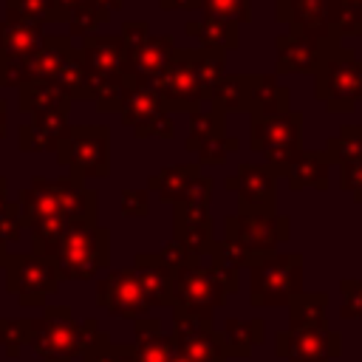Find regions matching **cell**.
I'll use <instances>...</instances> for the list:
<instances>
[{
    "mask_svg": "<svg viewBox=\"0 0 362 362\" xmlns=\"http://www.w3.org/2000/svg\"><path fill=\"white\" fill-rule=\"evenodd\" d=\"M314 74V93L328 110H351L362 99V59H356L354 51H345L339 40L325 48Z\"/></svg>",
    "mask_w": 362,
    "mask_h": 362,
    "instance_id": "1",
    "label": "cell"
},
{
    "mask_svg": "<svg viewBox=\"0 0 362 362\" xmlns=\"http://www.w3.org/2000/svg\"><path fill=\"white\" fill-rule=\"evenodd\" d=\"M303 260L300 255H269L252 266L255 305H286L300 294Z\"/></svg>",
    "mask_w": 362,
    "mask_h": 362,
    "instance_id": "2",
    "label": "cell"
},
{
    "mask_svg": "<svg viewBox=\"0 0 362 362\" xmlns=\"http://www.w3.org/2000/svg\"><path fill=\"white\" fill-rule=\"evenodd\" d=\"M300 113H277V116H255V133L252 144L257 153H266V158L277 170H288L291 161L303 153L300 150Z\"/></svg>",
    "mask_w": 362,
    "mask_h": 362,
    "instance_id": "3",
    "label": "cell"
},
{
    "mask_svg": "<svg viewBox=\"0 0 362 362\" xmlns=\"http://www.w3.org/2000/svg\"><path fill=\"white\" fill-rule=\"evenodd\" d=\"M342 337L328 328H311V331H280L277 334V354L288 362H328L339 356Z\"/></svg>",
    "mask_w": 362,
    "mask_h": 362,
    "instance_id": "4",
    "label": "cell"
},
{
    "mask_svg": "<svg viewBox=\"0 0 362 362\" xmlns=\"http://www.w3.org/2000/svg\"><path fill=\"white\" fill-rule=\"evenodd\" d=\"M229 226H238V232H232V243L246 252H269L277 240H286L288 232V221L274 218L272 212H243L238 221H229Z\"/></svg>",
    "mask_w": 362,
    "mask_h": 362,
    "instance_id": "5",
    "label": "cell"
},
{
    "mask_svg": "<svg viewBox=\"0 0 362 362\" xmlns=\"http://www.w3.org/2000/svg\"><path fill=\"white\" fill-rule=\"evenodd\" d=\"M339 37H308V34H286L277 40V68L280 71H314L325 54V48Z\"/></svg>",
    "mask_w": 362,
    "mask_h": 362,
    "instance_id": "6",
    "label": "cell"
},
{
    "mask_svg": "<svg viewBox=\"0 0 362 362\" xmlns=\"http://www.w3.org/2000/svg\"><path fill=\"white\" fill-rule=\"evenodd\" d=\"M280 20H288L291 34L337 37L328 20V0H280Z\"/></svg>",
    "mask_w": 362,
    "mask_h": 362,
    "instance_id": "7",
    "label": "cell"
},
{
    "mask_svg": "<svg viewBox=\"0 0 362 362\" xmlns=\"http://www.w3.org/2000/svg\"><path fill=\"white\" fill-rule=\"evenodd\" d=\"M232 187L238 184L240 189V198H243V206H252L257 212H272V204H274V173L269 167H252V164H243L238 178L229 181Z\"/></svg>",
    "mask_w": 362,
    "mask_h": 362,
    "instance_id": "8",
    "label": "cell"
},
{
    "mask_svg": "<svg viewBox=\"0 0 362 362\" xmlns=\"http://www.w3.org/2000/svg\"><path fill=\"white\" fill-rule=\"evenodd\" d=\"M328 156L325 153H300L291 167L286 170L291 187H320L325 189L328 187Z\"/></svg>",
    "mask_w": 362,
    "mask_h": 362,
    "instance_id": "9",
    "label": "cell"
},
{
    "mask_svg": "<svg viewBox=\"0 0 362 362\" xmlns=\"http://www.w3.org/2000/svg\"><path fill=\"white\" fill-rule=\"evenodd\" d=\"M291 328L294 331H311V328H328V317H325V305L328 297L325 294H297L291 303Z\"/></svg>",
    "mask_w": 362,
    "mask_h": 362,
    "instance_id": "10",
    "label": "cell"
},
{
    "mask_svg": "<svg viewBox=\"0 0 362 362\" xmlns=\"http://www.w3.org/2000/svg\"><path fill=\"white\" fill-rule=\"evenodd\" d=\"M328 20L337 37H362V0H328Z\"/></svg>",
    "mask_w": 362,
    "mask_h": 362,
    "instance_id": "11",
    "label": "cell"
},
{
    "mask_svg": "<svg viewBox=\"0 0 362 362\" xmlns=\"http://www.w3.org/2000/svg\"><path fill=\"white\" fill-rule=\"evenodd\" d=\"M325 156L331 164H351V161H362V127H342L339 136L328 139Z\"/></svg>",
    "mask_w": 362,
    "mask_h": 362,
    "instance_id": "12",
    "label": "cell"
},
{
    "mask_svg": "<svg viewBox=\"0 0 362 362\" xmlns=\"http://www.w3.org/2000/svg\"><path fill=\"white\" fill-rule=\"evenodd\" d=\"M226 337H229V348L235 354H249V345L263 339V322L252 320V322H226Z\"/></svg>",
    "mask_w": 362,
    "mask_h": 362,
    "instance_id": "13",
    "label": "cell"
},
{
    "mask_svg": "<svg viewBox=\"0 0 362 362\" xmlns=\"http://www.w3.org/2000/svg\"><path fill=\"white\" fill-rule=\"evenodd\" d=\"M342 317H362V280H342Z\"/></svg>",
    "mask_w": 362,
    "mask_h": 362,
    "instance_id": "14",
    "label": "cell"
},
{
    "mask_svg": "<svg viewBox=\"0 0 362 362\" xmlns=\"http://www.w3.org/2000/svg\"><path fill=\"white\" fill-rule=\"evenodd\" d=\"M339 184L345 192L354 195V201L362 204V161H351L339 167Z\"/></svg>",
    "mask_w": 362,
    "mask_h": 362,
    "instance_id": "15",
    "label": "cell"
},
{
    "mask_svg": "<svg viewBox=\"0 0 362 362\" xmlns=\"http://www.w3.org/2000/svg\"><path fill=\"white\" fill-rule=\"evenodd\" d=\"M181 362H192V359H181Z\"/></svg>",
    "mask_w": 362,
    "mask_h": 362,
    "instance_id": "16",
    "label": "cell"
}]
</instances>
